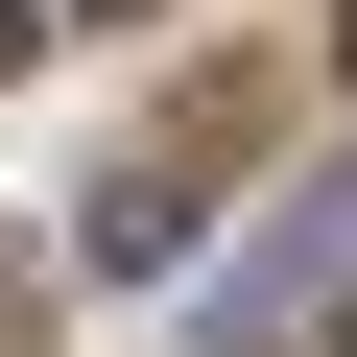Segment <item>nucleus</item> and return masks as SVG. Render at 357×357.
<instances>
[{
  "label": "nucleus",
  "instance_id": "1",
  "mask_svg": "<svg viewBox=\"0 0 357 357\" xmlns=\"http://www.w3.org/2000/svg\"><path fill=\"white\" fill-rule=\"evenodd\" d=\"M333 262H357V167H310V191H286V215H262V262H238V286H215V333H262V310H310V286H333Z\"/></svg>",
  "mask_w": 357,
  "mask_h": 357
},
{
  "label": "nucleus",
  "instance_id": "2",
  "mask_svg": "<svg viewBox=\"0 0 357 357\" xmlns=\"http://www.w3.org/2000/svg\"><path fill=\"white\" fill-rule=\"evenodd\" d=\"M72 262L96 286H167V262H191V167H119V191L72 215Z\"/></svg>",
  "mask_w": 357,
  "mask_h": 357
},
{
  "label": "nucleus",
  "instance_id": "3",
  "mask_svg": "<svg viewBox=\"0 0 357 357\" xmlns=\"http://www.w3.org/2000/svg\"><path fill=\"white\" fill-rule=\"evenodd\" d=\"M24 48H48V0H0V72H24Z\"/></svg>",
  "mask_w": 357,
  "mask_h": 357
}]
</instances>
